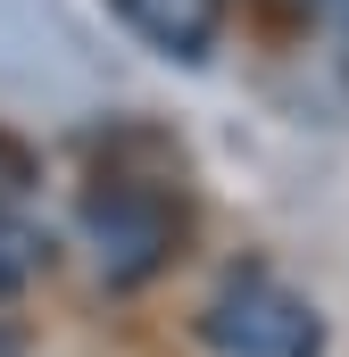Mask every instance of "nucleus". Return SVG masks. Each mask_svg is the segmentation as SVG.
<instances>
[{
    "label": "nucleus",
    "instance_id": "f257e3e1",
    "mask_svg": "<svg viewBox=\"0 0 349 357\" xmlns=\"http://www.w3.org/2000/svg\"><path fill=\"white\" fill-rule=\"evenodd\" d=\"M75 241H84L91 274L108 291H142L174 266L183 250V191L167 175H133V167H108L91 175L84 208H75Z\"/></svg>",
    "mask_w": 349,
    "mask_h": 357
},
{
    "label": "nucleus",
    "instance_id": "f03ea898",
    "mask_svg": "<svg viewBox=\"0 0 349 357\" xmlns=\"http://www.w3.org/2000/svg\"><path fill=\"white\" fill-rule=\"evenodd\" d=\"M200 357H325V316L316 299L266 258H233L191 307Z\"/></svg>",
    "mask_w": 349,
    "mask_h": 357
},
{
    "label": "nucleus",
    "instance_id": "7ed1b4c3",
    "mask_svg": "<svg viewBox=\"0 0 349 357\" xmlns=\"http://www.w3.org/2000/svg\"><path fill=\"white\" fill-rule=\"evenodd\" d=\"M108 8L142 50H158L174 67H208L225 42V17H233V0H108Z\"/></svg>",
    "mask_w": 349,
    "mask_h": 357
},
{
    "label": "nucleus",
    "instance_id": "20e7f679",
    "mask_svg": "<svg viewBox=\"0 0 349 357\" xmlns=\"http://www.w3.org/2000/svg\"><path fill=\"white\" fill-rule=\"evenodd\" d=\"M42 266H50V233H42V225H25V216L0 199V307H8V299H17Z\"/></svg>",
    "mask_w": 349,
    "mask_h": 357
},
{
    "label": "nucleus",
    "instance_id": "39448f33",
    "mask_svg": "<svg viewBox=\"0 0 349 357\" xmlns=\"http://www.w3.org/2000/svg\"><path fill=\"white\" fill-rule=\"evenodd\" d=\"M274 8H291V17H341L349 25V0H274Z\"/></svg>",
    "mask_w": 349,
    "mask_h": 357
},
{
    "label": "nucleus",
    "instance_id": "423d86ee",
    "mask_svg": "<svg viewBox=\"0 0 349 357\" xmlns=\"http://www.w3.org/2000/svg\"><path fill=\"white\" fill-rule=\"evenodd\" d=\"M0 357H25V333H17L8 316H0Z\"/></svg>",
    "mask_w": 349,
    "mask_h": 357
},
{
    "label": "nucleus",
    "instance_id": "0eeeda50",
    "mask_svg": "<svg viewBox=\"0 0 349 357\" xmlns=\"http://www.w3.org/2000/svg\"><path fill=\"white\" fill-rule=\"evenodd\" d=\"M341 84H349V33H341Z\"/></svg>",
    "mask_w": 349,
    "mask_h": 357
}]
</instances>
